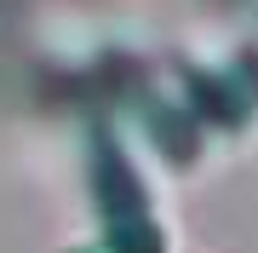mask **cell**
I'll list each match as a JSON object with an SVG mask.
<instances>
[{"label": "cell", "mask_w": 258, "mask_h": 253, "mask_svg": "<svg viewBox=\"0 0 258 253\" xmlns=\"http://www.w3.org/2000/svg\"><path fill=\"white\" fill-rule=\"evenodd\" d=\"M92 207H98V247L103 253H166V230L155 219V201L144 190V173L132 167V156L120 150L115 132L92 138Z\"/></svg>", "instance_id": "cell-1"}, {"label": "cell", "mask_w": 258, "mask_h": 253, "mask_svg": "<svg viewBox=\"0 0 258 253\" xmlns=\"http://www.w3.org/2000/svg\"><path fill=\"white\" fill-rule=\"evenodd\" d=\"M63 253H103V247H98V236H86V242H69Z\"/></svg>", "instance_id": "cell-2"}]
</instances>
